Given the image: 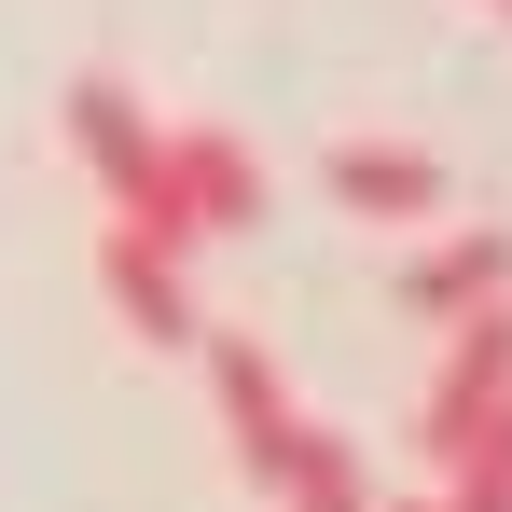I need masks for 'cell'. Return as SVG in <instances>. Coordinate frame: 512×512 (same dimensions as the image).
<instances>
[{
    "instance_id": "obj_8",
    "label": "cell",
    "mask_w": 512,
    "mask_h": 512,
    "mask_svg": "<svg viewBox=\"0 0 512 512\" xmlns=\"http://www.w3.org/2000/svg\"><path fill=\"white\" fill-rule=\"evenodd\" d=\"M277 512H374V471H360V443L319 416H291V457H277V485H263Z\"/></svg>"
},
{
    "instance_id": "obj_3",
    "label": "cell",
    "mask_w": 512,
    "mask_h": 512,
    "mask_svg": "<svg viewBox=\"0 0 512 512\" xmlns=\"http://www.w3.org/2000/svg\"><path fill=\"white\" fill-rule=\"evenodd\" d=\"M70 153H84V180L111 194V222L153 194V153H167V125L139 111V84H111V70H84L70 84Z\"/></svg>"
},
{
    "instance_id": "obj_4",
    "label": "cell",
    "mask_w": 512,
    "mask_h": 512,
    "mask_svg": "<svg viewBox=\"0 0 512 512\" xmlns=\"http://www.w3.org/2000/svg\"><path fill=\"white\" fill-rule=\"evenodd\" d=\"M208 388H222V429H236V471L277 485V457H291V374H277V346L263 333H208Z\"/></svg>"
},
{
    "instance_id": "obj_11",
    "label": "cell",
    "mask_w": 512,
    "mask_h": 512,
    "mask_svg": "<svg viewBox=\"0 0 512 512\" xmlns=\"http://www.w3.org/2000/svg\"><path fill=\"white\" fill-rule=\"evenodd\" d=\"M485 14H512V0H485Z\"/></svg>"
},
{
    "instance_id": "obj_7",
    "label": "cell",
    "mask_w": 512,
    "mask_h": 512,
    "mask_svg": "<svg viewBox=\"0 0 512 512\" xmlns=\"http://www.w3.org/2000/svg\"><path fill=\"white\" fill-rule=\"evenodd\" d=\"M333 208H360V222H443V153H416V139H346L333 153Z\"/></svg>"
},
{
    "instance_id": "obj_2",
    "label": "cell",
    "mask_w": 512,
    "mask_h": 512,
    "mask_svg": "<svg viewBox=\"0 0 512 512\" xmlns=\"http://www.w3.org/2000/svg\"><path fill=\"white\" fill-rule=\"evenodd\" d=\"M512 402V291L499 305H471V319H443V374H429V402H416V443L443 457L471 416H499Z\"/></svg>"
},
{
    "instance_id": "obj_9",
    "label": "cell",
    "mask_w": 512,
    "mask_h": 512,
    "mask_svg": "<svg viewBox=\"0 0 512 512\" xmlns=\"http://www.w3.org/2000/svg\"><path fill=\"white\" fill-rule=\"evenodd\" d=\"M429 471H443V485H429V512H512V402H499V416H471Z\"/></svg>"
},
{
    "instance_id": "obj_6",
    "label": "cell",
    "mask_w": 512,
    "mask_h": 512,
    "mask_svg": "<svg viewBox=\"0 0 512 512\" xmlns=\"http://www.w3.org/2000/svg\"><path fill=\"white\" fill-rule=\"evenodd\" d=\"M499 291H512V236H499V222L429 236V250L402 263V319H429V333H443V319H471V305H499Z\"/></svg>"
},
{
    "instance_id": "obj_1",
    "label": "cell",
    "mask_w": 512,
    "mask_h": 512,
    "mask_svg": "<svg viewBox=\"0 0 512 512\" xmlns=\"http://www.w3.org/2000/svg\"><path fill=\"white\" fill-rule=\"evenodd\" d=\"M153 180H167V208H180V236H194V250H208V236H250V222H263V153L236 139V125H167Z\"/></svg>"
},
{
    "instance_id": "obj_5",
    "label": "cell",
    "mask_w": 512,
    "mask_h": 512,
    "mask_svg": "<svg viewBox=\"0 0 512 512\" xmlns=\"http://www.w3.org/2000/svg\"><path fill=\"white\" fill-rule=\"evenodd\" d=\"M97 291H111V319L153 346V360H194V346H208V319H194V277H180L167 250H139L125 222L97 236Z\"/></svg>"
},
{
    "instance_id": "obj_10",
    "label": "cell",
    "mask_w": 512,
    "mask_h": 512,
    "mask_svg": "<svg viewBox=\"0 0 512 512\" xmlns=\"http://www.w3.org/2000/svg\"><path fill=\"white\" fill-rule=\"evenodd\" d=\"M374 512H429V499H374Z\"/></svg>"
}]
</instances>
